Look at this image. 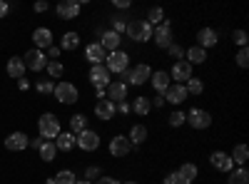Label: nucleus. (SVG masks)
<instances>
[{
  "mask_svg": "<svg viewBox=\"0 0 249 184\" xmlns=\"http://www.w3.org/2000/svg\"><path fill=\"white\" fill-rule=\"evenodd\" d=\"M152 25L147 23V20H127V37L132 40V43H147V40H152Z\"/></svg>",
  "mask_w": 249,
  "mask_h": 184,
  "instance_id": "nucleus-1",
  "label": "nucleus"
},
{
  "mask_svg": "<svg viewBox=\"0 0 249 184\" xmlns=\"http://www.w3.org/2000/svg\"><path fill=\"white\" fill-rule=\"evenodd\" d=\"M150 75H152V70H150V65H135V67H127L122 72V80L120 83H124V85H135V87H140V85H144L150 80Z\"/></svg>",
  "mask_w": 249,
  "mask_h": 184,
  "instance_id": "nucleus-2",
  "label": "nucleus"
},
{
  "mask_svg": "<svg viewBox=\"0 0 249 184\" xmlns=\"http://www.w3.org/2000/svg\"><path fill=\"white\" fill-rule=\"evenodd\" d=\"M105 67L110 75H122L124 70L130 67V55L124 50H115V52H107L105 57Z\"/></svg>",
  "mask_w": 249,
  "mask_h": 184,
  "instance_id": "nucleus-3",
  "label": "nucleus"
},
{
  "mask_svg": "<svg viewBox=\"0 0 249 184\" xmlns=\"http://www.w3.org/2000/svg\"><path fill=\"white\" fill-rule=\"evenodd\" d=\"M37 130H40V137L43 139L55 142V137L60 134V122H57V117L53 112H45L43 117L37 119Z\"/></svg>",
  "mask_w": 249,
  "mask_h": 184,
  "instance_id": "nucleus-4",
  "label": "nucleus"
},
{
  "mask_svg": "<svg viewBox=\"0 0 249 184\" xmlns=\"http://www.w3.org/2000/svg\"><path fill=\"white\" fill-rule=\"evenodd\" d=\"M152 40H155V45L162 48V50H167L175 43V33H172V23H170V20H164L162 25H157L152 30Z\"/></svg>",
  "mask_w": 249,
  "mask_h": 184,
  "instance_id": "nucleus-5",
  "label": "nucleus"
},
{
  "mask_svg": "<svg viewBox=\"0 0 249 184\" xmlns=\"http://www.w3.org/2000/svg\"><path fill=\"white\" fill-rule=\"evenodd\" d=\"M184 117H187V122H190L192 130H207L212 125V115L207 110H199V107H192L190 112H184Z\"/></svg>",
  "mask_w": 249,
  "mask_h": 184,
  "instance_id": "nucleus-6",
  "label": "nucleus"
},
{
  "mask_svg": "<svg viewBox=\"0 0 249 184\" xmlns=\"http://www.w3.org/2000/svg\"><path fill=\"white\" fill-rule=\"evenodd\" d=\"M167 75H170V80H172L175 85H184L190 77H195V75H192V65L187 63V60H177Z\"/></svg>",
  "mask_w": 249,
  "mask_h": 184,
  "instance_id": "nucleus-7",
  "label": "nucleus"
},
{
  "mask_svg": "<svg viewBox=\"0 0 249 184\" xmlns=\"http://www.w3.org/2000/svg\"><path fill=\"white\" fill-rule=\"evenodd\" d=\"M53 92H55L57 102H62V105H72V102H77V97H80V92L72 83H57Z\"/></svg>",
  "mask_w": 249,
  "mask_h": 184,
  "instance_id": "nucleus-8",
  "label": "nucleus"
},
{
  "mask_svg": "<svg viewBox=\"0 0 249 184\" xmlns=\"http://www.w3.org/2000/svg\"><path fill=\"white\" fill-rule=\"evenodd\" d=\"M23 63H25V70H35V72H40V70H45V67H48V57H45L43 50H35V48H33V50L25 52Z\"/></svg>",
  "mask_w": 249,
  "mask_h": 184,
  "instance_id": "nucleus-9",
  "label": "nucleus"
},
{
  "mask_svg": "<svg viewBox=\"0 0 249 184\" xmlns=\"http://www.w3.org/2000/svg\"><path fill=\"white\" fill-rule=\"evenodd\" d=\"M75 145L82 150V152H95L100 147V134L95 130H85L75 137Z\"/></svg>",
  "mask_w": 249,
  "mask_h": 184,
  "instance_id": "nucleus-10",
  "label": "nucleus"
},
{
  "mask_svg": "<svg viewBox=\"0 0 249 184\" xmlns=\"http://www.w3.org/2000/svg\"><path fill=\"white\" fill-rule=\"evenodd\" d=\"M130 152H132V145H130V139L124 134H115L110 139V154L112 157H127Z\"/></svg>",
  "mask_w": 249,
  "mask_h": 184,
  "instance_id": "nucleus-11",
  "label": "nucleus"
},
{
  "mask_svg": "<svg viewBox=\"0 0 249 184\" xmlns=\"http://www.w3.org/2000/svg\"><path fill=\"white\" fill-rule=\"evenodd\" d=\"M90 83H92L95 87H107V85L112 83V75L107 72L105 65H92V70H90Z\"/></svg>",
  "mask_w": 249,
  "mask_h": 184,
  "instance_id": "nucleus-12",
  "label": "nucleus"
},
{
  "mask_svg": "<svg viewBox=\"0 0 249 184\" xmlns=\"http://www.w3.org/2000/svg\"><path fill=\"white\" fill-rule=\"evenodd\" d=\"M150 83H152V90H155L157 95H164V92H167V87L172 85V80H170L167 70H155V72L150 75Z\"/></svg>",
  "mask_w": 249,
  "mask_h": 184,
  "instance_id": "nucleus-13",
  "label": "nucleus"
},
{
  "mask_svg": "<svg viewBox=\"0 0 249 184\" xmlns=\"http://www.w3.org/2000/svg\"><path fill=\"white\" fill-rule=\"evenodd\" d=\"M210 162H212V167H217L219 172H224V174H230L232 169H234V162H232V157L227 154V152H212V157H210Z\"/></svg>",
  "mask_w": 249,
  "mask_h": 184,
  "instance_id": "nucleus-14",
  "label": "nucleus"
},
{
  "mask_svg": "<svg viewBox=\"0 0 249 184\" xmlns=\"http://www.w3.org/2000/svg\"><path fill=\"white\" fill-rule=\"evenodd\" d=\"M105 92H107V97H110V102H124L127 100V85L124 83H120V80H112V83L105 87Z\"/></svg>",
  "mask_w": 249,
  "mask_h": 184,
  "instance_id": "nucleus-15",
  "label": "nucleus"
},
{
  "mask_svg": "<svg viewBox=\"0 0 249 184\" xmlns=\"http://www.w3.org/2000/svg\"><path fill=\"white\" fill-rule=\"evenodd\" d=\"M55 13L62 20H75L80 15V3H77V0H62V3L55 8Z\"/></svg>",
  "mask_w": 249,
  "mask_h": 184,
  "instance_id": "nucleus-16",
  "label": "nucleus"
},
{
  "mask_svg": "<svg viewBox=\"0 0 249 184\" xmlns=\"http://www.w3.org/2000/svg\"><path fill=\"white\" fill-rule=\"evenodd\" d=\"M105 57H107V52L102 50L100 43H90L85 48V60H88L90 65H105Z\"/></svg>",
  "mask_w": 249,
  "mask_h": 184,
  "instance_id": "nucleus-17",
  "label": "nucleus"
},
{
  "mask_svg": "<svg viewBox=\"0 0 249 184\" xmlns=\"http://www.w3.org/2000/svg\"><path fill=\"white\" fill-rule=\"evenodd\" d=\"M120 43H122V35H117V33H112V30H102V35H100V45H102V50H105V52H115V50H120Z\"/></svg>",
  "mask_w": 249,
  "mask_h": 184,
  "instance_id": "nucleus-18",
  "label": "nucleus"
},
{
  "mask_svg": "<svg viewBox=\"0 0 249 184\" xmlns=\"http://www.w3.org/2000/svg\"><path fill=\"white\" fill-rule=\"evenodd\" d=\"M28 145H30V137L25 132H13V134L5 137V147L10 152H20V150H25Z\"/></svg>",
  "mask_w": 249,
  "mask_h": 184,
  "instance_id": "nucleus-19",
  "label": "nucleus"
},
{
  "mask_svg": "<svg viewBox=\"0 0 249 184\" xmlns=\"http://www.w3.org/2000/svg\"><path fill=\"white\" fill-rule=\"evenodd\" d=\"M162 97H164V102H172V105H182V102L190 97V95H187L184 85H175V83H172V85L167 87V92H164Z\"/></svg>",
  "mask_w": 249,
  "mask_h": 184,
  "instance_id": "nucleus-20",
  "label": "nucleus"
},
{
  "mask_svg": "<svg viewBox=\"0 0 249 184\" xmlns=\"http://www.w3.org/2000/svg\"><path fill=\"white\" fill-rule=\"evenodd\" d=\"M115 102H110V100H100L97 105H95V115H97V119H102V122H110V119H115Z\"/></svg>",
  "mask_w": 249,
  "mask_h": 184,
  "instance_id": "nucleus-21",
  "label": "nucleus"
},
{
  "mask_svg": "<svg viewBox=\"0 0 249 184\" xmlns=\"http://www.w3.org/2000/svg\"><path fill=\"white\" fill-rule=\"evenodd\" d=\"M217 40H219V35H217L212 28H202V30L197 33V45H199L202 50L214 48V45H217Z\"/></svg>",
  "mask_w": 249,
  "mask_h": 184,
  "instance_id": "nucleus-22",
  "label": "nucleus"
},
{
  "mask_svg": "<svg viewBox=\"0 0 249 184\" xmlns=\"http://www.w3.org/2000/svg\"><path fill=\"white\" fill-rule=\"evenodd\" d=\"M33 40H35V50H48L50 45H53V33L48 30V28H35V33H33Z\"/></svg>",
  "mask_w": 249,
  "mask_h": 184,
  "instance_id": "nucleus-23",
  "label": "nucleus"
},
{
  "mask_svg": "<svg viewBox=\"0 0 249 184\" xmlns=\"http://www.w3.org/2000/svg\"><path fill=\"white\" fill-rule=\"evenodd\" d=\"M5 70H8V75H10L13 80H20V77L25 75V63H23V57H10L8 65H5Z\"/></svg>",
  "mask_w": 249,
  "mask_h": 184,
  "instance_id": "nucleus-24",
  "label": "nucleus"
},
{
  "mask_svg": "<svg viewBox=\"0 0 249 184\" xmlns=\"http://www.w3.org/2000/svg\"><path fill=\"white\" fill-rule=\"evenodd\" d=\"M184 60L190 65H202L204 60H207V50H202L199 45H192L190 50H184Z\"/></svg>",
  "mask_w": 249,
  "mask_h": 184,
  "instance_id": "nucleus-25",
  "label": "nucleus"
},
{
  "mask_svg": "<svg viewBox=\"0 0 249 184\" xmlns=\"http://www.w3.org/2000/svg\"><path fill=\"white\" fill-rule=\"evenodd\" d=\"M55 147H57V152H70L75 147V134L72 132H60L55 137Z\"/></svg>",
  "mask_w": 249,
  "mask_h": 184,
  "instance_id": "nucleus-26",
  "label": "nucleus"
},
{
  "mask_svg": "<svg viewBox=\"0 0 249 184\" xmlns=\"http://www.w3.org/2000/svg\"><path fill=\"white\" fill-rule=\"evenodd\" d=\"M197 165H192V162H187V165H182L179 169H177V174H179V179L184 182V184H192L195 179H197Z\"/></svg>",
  "mask_w": 249,
  "mask_h": 184,
  "instance_id": "nucleus-27",
  "label": "nucleus"
},
{
  "mask_svg": "<svg viewBox=\"0 0 249 184\" xmlns=\"http://www.w3.org/2000/svg\"><path fill=\"white\" fill-rule=\"evenodd\" d=\"M127 139H130V145H142L144 139H147V127L144 125H132V130H130V134H127Z\"/></svg>",
  "mask_w": 249,
  "mask_h": 184,
  "instance_id": "nucleus-28",
  "label": "nucleus"
},
{
  "mask_svg": "<svg viewBox=\"0 0 249 184\" xmlns=\"http://www.w3.org/2000/svg\"><path fill=\"white\" fill-rule=\"evenodd\" d=\"M88 130V117L85 115H72L70 117V132L77 137L80 132H85Z\"/></svg>",
  "mask_w": 249,
  "mask_h": 184,
  "instance_id": "nucleus-29",
  "label": "nucleus"
},
{
  "mask_svg": "<svg viewBox=\"0 0 249 184\" xmlns=\"http://www.w3.org/2000/svg\"><path fill=\"white\" fill-rule=\"evenodd\" d=\"M130 105H132V110L137 112V115H150V110H152V105H150V97H135L132 102H130Z\"/></svg>",
  "mask_w": 249,
  "mask_h": 184,
  "instance_id": "nucleus-30",
  "label": "nucleus"
},
{
  "mask_svg": "<svg viewBox=\"0 0 249 184\" xmlns=\"http://www.w3.org/2000/svg\"><path fill=\"white\" fill-rule=\"evenodd\" d=\"M232 162L234 165H239V167H244L247 165V159H249V150H247V145H237L234 150H232Z\"/></svg>",
  "mask_w": 249,
  "mask_h": 184,
  "instance_id": "nucleus-31",
  "label": "nucleus"
},
{
  "mask_svg": "<svg viewBox=\"0 0 249 184\" xmlns=\"http://www.w3.org/2000/svg\"><path fill=\"white\" fill-rule=\"evenodd\" d=\"M40 152V159H43V162H53L55 159V154H57V147H55V142H43V147H40L37 150Z\"/></svg>",
  "mask_w": 249,
  "mask_h": 184,
  "instance_id": "nucleus-32",
  "label": "nucleus"
},
{
  "mask_svg": "<svg viewBox=\"0 0 249 184\" xmlns=\"http://www.w3.org/2000/svg\"><path fill=\"white\" fill-rule=\"evenodd\" d=\"M227 184H249V172H247L244 167L232 169V172H230V179H227Z\"/></svg>",
  "mask_w": 249,
  "mask_h": 184,
  "instance_id": "nucleus-33",
  "label": "nucleus"
},
{
  "mask_svg": "<svg viewBox=\"0 0 249 184\" xmlns=\"http://www.w3.org/2000/svg\"><path fill=\"white\" fill-rule=\"evenodd\" d=\"M77 45H80V35L77 33H65V35H62L60 50H75Z\"/></svg>",
  "mask_w": 249,
  "mask_h": 184,
  "instance_id": "nucleus-34",
  "label": "nucleus"
},
{
  "mask_svg": "<svg viewBox=\"0 0 249 184\" xmlns=\"http://www.w3.org/2000/svg\"><path fill=\"white\" fill-rule=\"evenodd\" d=\"M184 90H187V95H202L204 92V83L199 77H190L184 83Z\"/></svg>",
  "mask_w": 249,
  "mask_h": 184,
  "instance_id": "nucleus-35",
  "label": "nucleus"
},
{
  "mask_svg": "<svg viewBox=\"0 0 249 184\" xmlns=\"http://www.w3.org/2000/svg\"><path fill=\"white\" fill-rule=\"evenodd\" d=\"M147 23H150L152 28L162 25V23H164V10H162V8H150V13H147Z\"/></svg>",
  "mask_w": 249,
  "mask_h": 184,
  "instance_id": "nucleus-36",
  "label": "nucleus"
},
{
  "mask_svg": "<svg viewBox=\"0 0 249 184\" xmlns=\"http://www.w3.org/2000/svg\"><path fill=\"white\" fill-rule=\"evenodd\" d=\"M45 70H48V75H50L53 80H60V77H62V72H65V65H62L60 60H53V63H48V67H45Z\"/></svg>",
  "mask_w": 249,
  "mask_h": 184,
  "instance_id": "nucleus-37",
  "label": "nucleus"
},
{
  "mask_svg": "<svg viewBox=\"0 0 249 184\" xmlns=\"http://www.w3.org/2000/svg\"><path fill=\"white\" fill-rule=\"evenodd\" d=\"M53 179H55V184H75V172H70V169H60Z\"/></svg>",
  "mask_w": 249,
  "mask_h": 184,
  "instance_id": "nucleus-38",
  "label": "nucleus"
},
{
  "mask_svg": "<svg viewBox=\"0 0 249 184\" xmlns=\"http://www.w3.org/2000/svg\"><path fill=\"white\" fill-rule=\"evenodd\" d=\"M112 33H117V35H122L124 30H127V17L124 15H115L112 17V28H110Z\"/></svg>",
  "mask_w": 249,
  "mask_h": 184,
  "instance_id": "nucleus-39",
  "label": "nucleus"
},
{
  "mask_svg": "<svg viewBox=\"0 0 249 184\" xmlns=\"http://www.w3.org/2000/svg\"><path fill=\"white\" fill-rule=\"evenodd\" d=\"M170 127H182L184 125V122H187V117H184V112H179V110H175L172 115H170Z\"/></svg>",
  "mask_w": 249,
  "mask_h": 184,
  "instance_id": "nucleus-40",
  "label": "nucleus"
},
{
  "mask_svg": "<svg viewBox=\"0 0 249 184\" xmlns=\"http://www.w3.org/2000/svg\"><path fill=\"white\" fill-rule=\"evenodd\" d=\"M35 90H37L40 95H50V92L55 90V83H50V80H40V83L35 85Z\"/></svg>",
  "mask_w": 249,
  "mask_h": 184,
  "instance_id": "nucleus-41",
  "label": "nucleus"
},
{
  "mask_svg": "<svg viewBox=\"0 0 249 184\" xmlns=\"http://www.w3.org/2000/svg\"><path fill=\"white\" fill-rule=\"evenodd\" d=\"M167 52H170V57H172V60H184V48H182V45H177V43H172V45L167 48Z\"/></svg>",
  "mask_w": 249,
  "mask_h": 184,
  "instance_id": "nucleus-42",
  "label": "nucleus"
},
{
  "mask_svg": "<svg viewBox=\"0 0 249 184\" xmlns=\"http://www.w3.org/2000/svg\"><path fill=\"white\" fill-rule=\"evenodd\" d=\"M232 40H234V45L247 48V40H249V37H247V33H244V30H234V33H232Z\"/></svg>",
  "mask_w": 249,
  "mask_h": 184,
  "instance_id": "nucleus-43",
  "label": "nucleus"
},
{
  "mask_svg": "<svg viewBox=\"0 0 249 184\" xmlns=\"http://www.w3.org/2000/svg\"><path fill=\"white\" fill-rule=\"evenodd\" d=\"M237 65H239V67H247V65H249V50H247V48H239V52H237Z\"/></svg>",
  "mask_w": 249,
  "mask_h": 184,
  "instance_id": "nucleus-44",
  "label": "nucleus"
},
{
  "mask_svg": "<svg viewBox=\"0 0 249 184\" xmlns=\"http://www.w3.org/2000/svg\"><path fill=\"white\" fill-rule=\"evenodd\" d=\"M115 110H117L120 115H130V112H132V105H130L127 100H124V102H117V105H115Z\"/></svg>",
  "mask_w": 249,
  "mask_h": 184,
  "instance_id": "nucleus-45",
  "label": "nucleus"
},
{
  "mask_svg": "<svg viewBox=\"0 0 249 184\" xmlns=\"http://www.w3.org/2000/svg\"><path fill=\"white\" fill-rule=\"evenodd\" d=\"M162 184H184V182L179 179V174H177V172H170L167 177L162 179Z\"/></svg>",
  "mask_w": 249,
  "mask_h": 184,
  "instance_id": "nucleus-46",
  "label": "nucleus"
},
{
  "mask_svg": "<svg viewBox=\"0 0 249 184\" xmlns=\"http://www.w3.org/2000/svg\"><path fill=\"white\" fill-rule=\"evenodd\" d=\"M60 52H62V50H60L57 45H50V48H48V55H45V57H48V63H53V60H57V57H60Z\"/></svg>",
  "mask_w": 249,
  "mask_h": 184,
  "instance_id": "nucleus-47",
  "label": "nucleus"
},
{
  "mask_svg": "<svg viewBox=\"0 0 249 184\" xmlns=\"http://www.w3.org/2000/svg\"><path fill=\"white\" fill-rule=\"evenodd\" d=\"M100 174H102V169H100V167H88V169H85V179H88V182H92V179H95V177H100Z\"/></svg>",
  "mask_w": 249,
  "mask_h": 184,
  "instance_id": "nucleus-48",
  "label": "nucleus"
},
{
  "mask_svg": "<svg viewBox=\"0 0 249 184\" xmlns=\"http://www.w3.org/2000/svg\"><path fill=\"white\" fill-rule=\"evenodd\" d=\"M43 142H45L43 137H35V139H30V145H28V147H33V150H40V147H43Z\"/></svg>",
  "mask_w": 249,
  "mask_h": 184,
  "instance_id": "nucleus-49",
  "label": "nucleus"
},
{
  "mask_svg": "<svg viewBox=\"0 0 249 184\" xmlns=\"http://www.w3.org/2000/svg\"><path fill=\"white\" fill-rule=\"evenodd\" d=\"M48 8H50V5L45 3V0H37V3H35V13H45Z\"/></svg>",
  "mask_w": 249,
  "mask_h": 184,
  "instance_id": "nucleus-50",
  "label": "nucleus"
},
{
  "mask_svg": "<svg viewBox=\"0 0 249 184\" xmlns=\"http://www.w3.org/2000/svg\"><path fill=\"white\" fill-rule=\"evenodd\" d=\"M8 13H10V5L5 3V0H0V17H5Z\"/></svg>",
  "mask_w": 249,
  "mask_h": 184,
  "instance_id": "nucleus-51",
  "label": "nucleus"
},
{
  "mask_svg": "<svg viewBox=\"0 0 249 184\" xmlns=\"http://www.w3.org/2000/svg\"><path fill=\"white\" fill-rule=\"evenodd\" d=\"M97 184H120V182H117L115 177H100V179H97Z\"/></svg>",
  "mask_w": 249,
  "mask_h": 184,
  "instance_id": "nucleus-52",
  "label": "nucleus"
},
{
  "mask_svg": "<svg viewBox=\"0 0 249 184\" xmlns=\"http://www.w3.org/2000/svg\"><path fill=\"white\" fill-rule=\"evenodd\" d=\"M150 105H155V107H162V105H164V97H162V95H155V100H150Z\"/></svg>",
  "mask_w": 249,
  "mask_h": 184,
  "instance_id": "nucleus-53",
  "label": "nucleus"
},
{
  "mask_svg": "<svg viewBox=\"0 0 249 184\" xmlns=\"http://www.w3.org/2000/svg\"><path fill=\"white\" fill-rule=\"evenodd\" d=\"M115 8H120V10H127V8H130V0H115Z\"/></svg>",
  "mask_w": 249,
  "mask_h": 184,
  "instance_id": "nucleus-54",
  "label": "nucleus"
},
{
  "mask_svg": "<svg viewBox=\"0 0 249 184\" xmlns=\"http://www.w3.org/2000/svg\"><path fill=\"white\" fill-rule=\"evenodd\" d=\"M18 87H20V90H23V92H25V90H30V83H28V80H25V77H20V80H18Z\"/></svg>",
  "mask_w": 249,
  "mask_h": 184,
  "instance_id": "nucleus-55",
  "label": "nucleus"
},
{
  "mask_svg": "<svg viewBox=\"0 0 249 184\" xmlns=\"http://www.w3.org/2000/svg\"><path fill=\"white\" fill-rule=\"evenodd\" d=\"M95 95H97V97H100V100H102V97H105V95H107V92H105V87H95Z\"/></svg>",
  "mask_w": 249,
  "mask_h": 184,
  "instance_id": "nucleus-56",
  "label": "nucleus"
},
{
  "mask_svg": "<svg viewBox=\"0 0 249 184\" xmlns=\"http://www.w3.org/2000/svg\"><path fill=\"white\" fill-rule=\"evenodd\" d=\"M75 184H92V182H88V179H80V182H75Z\"/></svg>",
  "mask_w": 249,
  "mask_h": 184,
  "instance_id": "nucleus-57",
  "label": "nucleus"
},
{
  "mask_svg": "<svg viewBox=\"0 0 249 184\" xmlns=\"http://www.w3.org/2000/svg\"><path fill=\"white\" fill-rule=\"evenodd\" d=\"M124 184H137V182H124Z\"/></svg>",
  "mask_w": 249,
  "mask_h": 184,
  "instance_id": "nucleus-58",
  "label": "nucleus"
}]
</instances>
